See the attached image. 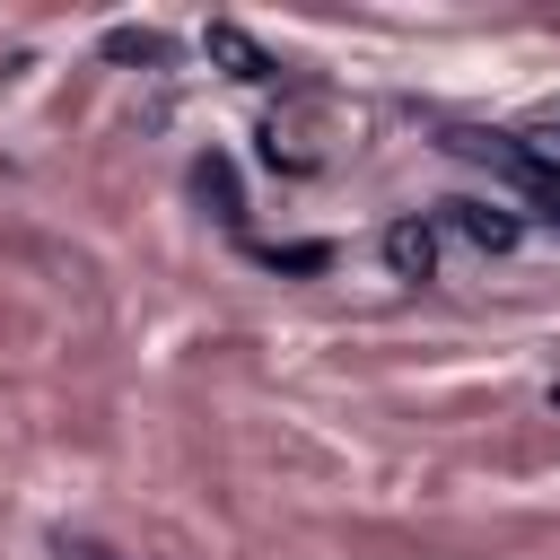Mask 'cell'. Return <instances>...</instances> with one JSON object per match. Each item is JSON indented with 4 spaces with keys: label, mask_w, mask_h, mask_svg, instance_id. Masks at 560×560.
I'll list each match as a JSON object with an SVG mask.
<instances>
[{
    "label": "cell",
    "mask_w": 560,
    "mask_h": 560,
    "mask_svg": "<svg viewBox=\"0 0 560 560\" xmlns=\"http://www.w3.org/2000/svg\"><path fill=\"white\" fill-rule=\"evenodd\" d=\"M192 192H201L219 219H245V210H236V166H228V158H192Z\"/></svg>",
    "instance_id": "4"
},
{
    "label": "cell",
    "mask_w": 560,
    "mask_h": 560,
    "mask_svg": "<svg viewBox=\"0 0 560 560\" xmlns=\"http://www.w3.org/2000/svg\"><path fill=\"white\" fill-rule=\"evenodd\" d=\"M385 262H394V280H438V228L429 219H394L385 228Z\"/></svg>",
    "instance_id": "2"
},
{
    "label": "cell",
    "mask_w": 560,
    "mask_h": 560,
    "mask_svg": "<svg viewBox=\"0 0 560 560\" xmlns=\"http://www.w3.org/2000/svg\"><path fill=\"white\" fill-rule=\"evenodd\" d=\"M201 52L210 61H228V79H245V88H262V79H280V61L236 26V18H210V35H201Z\"/></svg>",
    "instance_id": "1"
},
{
    "label": "cell",
    "mask_w": 560,
    "mask_h": 560,
    "mask_svg": "<svg viewBox=\"0 0 560 560\" xmlns=\"http://www.w3.org/2000/svg\"><path fill=\"white\" fill-rule=\"evenodd\" d=\"M52 560H122V551L96 542V534H52Z\"/></svg>",
    "instance_id": "7"
},
{
    "label": "cell",
    "mask_w": 560,
    "mask_h": 560,
    "mask_svg": "<svg viewBox=\"0 0 560 560\" xmlns=\"http://www.w3.org/2000/svg\"><path fill=\"white\" fill-rule=\"evenodd\" d=\"M262 262H271V271H324L332 245H262Z\"/></svg>",
    "instance_id": "6"
},
{
    "label": "cell",
    "mask_w": 560,
    "mask_h": 560,
    "mask_svg": "<svg viewBox=\"0 0 560 560\" xmlns=\"http://www.w3.org/2000/svg\"><path fill=\"white\" fill-rule=\"evenodd\" d=\"M105 61H166L158 26H105Z\"/></svg>",
    "instance_id": "5"
},
{
    "label": "cell",
    "mask_w": 560,
    "mask_h": 560,
    "mask_svg": "<svg viewBox=\"0 0 560 560\" xmlns=\"http://www.w3.org/2000/svg\"><path fill=\"white\" fill-rule=\"evenodd\" d=\"M446 228L472 236L481 254H508L516 245V210H490V201H446Z\"/></svg>",
    "instance_id": "3"
}]
</instances>
